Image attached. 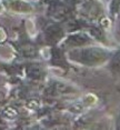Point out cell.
<instances>
[{"instance_id":"obj_1","label":"cell","mask_w":120,"mask_h":130,"mask_svg":"<svg viewBox=\"0 0 120 130\" xmlns=\"http://www.w3.org/2000/svg\"><path fill=\"white\" fill-rule=\"evenodd\" d=\"M105 56V52L99 49H87L81 52V60L83 62H96Z\"/></svg>"},{"instance_id":"obj_2","label":"cell","mask_w":120,"mask_h":130,"mask_svg":"<svg viewBox=\"0 0 120 130\" xmlns=\"http://www.w3.org/2000/svg\"><path fill=\"white\" fill-rule=\"evenodd\" d=\"M112 67L115 68L116 70H118V71H120V55H118L115 59V61H113V64Z\"/></svg>"},{"instance_id":"obj_3","label":"cell","mask_w":120,"mask_h":130,"mask_svg":"<svg viewBox=\"0 0 120 130\" xmlns=\"http://www.w3.org/2000/svg\"><path fill=\"white\" fill-rule=\"evenodd\" d=\"M2 100H4V94H2L1 92H0V102H1Z\"/></svg>"}]
</instances>
